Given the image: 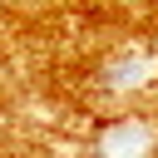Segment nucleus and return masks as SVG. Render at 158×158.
<instances>
[{"label": "nucleus", "instance_id": "obj_1", "mask_svg": "<svg viewBox=\"0 0 158 158\" xmlns=\"http://www.w3.org/2000/svg\"><path fill=\"white\" fill-rule=\"evenodd\" d=\"M148 148H153V128L138 118H118L99 138V158H148Z\"/></svg>", "mask_w": 158, "mask_h": 158}, {"label": "nucleus", "instance_id": "obj_2", "mask_svg": "<svg viewBox=\"0 0 158 158\" xmlns=\"http://www.w3.org/2000/svg\"><path fill=\"white\" fill-rule=\"evenodd\" d=\"M143 69H148V59H123V64H109V69H104V84H109V89H128V84H138V79H143Z\"/></svg>", "mask_w": 158, "mask_h": 158}]
</instances>
